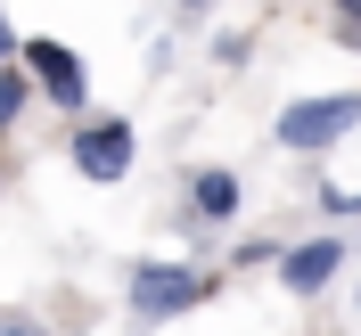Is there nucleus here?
<instances>
[{"instance_id": "7ed1b4c3", "label": "nucleus", "mask_w": 361, "mask_h": 336, "mask_svg": "<svg viewBox=\"0 0 361 336\" xmlns=\"http://www.w3.org/2000/svg\"><path fill=\"white\" fill-rule=\"evenodd\" d=\"M74 173L82 180H123L132 173V123H123V115L82 123V132H74Z\"/></svg>"}, {"instance_id": "9d476101", "label": "nucleus", "mask_w": 361, "mask_h": 336, "mask_svg": "<svg viewBox=\"0 0 361 336\" xmlns=\"http://www.w3.org/2000/svg\"><path fill=\"white\" fill-rule=\"evenodd\" d=\"M0 336H33V328H0Z\"/></svg>"}, {"instance_id": "39448f33", "label": "nucleus", "mask_w": 361, "mask_h": 336, "mask_svg": "<svg viewBox=\"0 0 361 336\" xmlns=\"http://www.w3.org/2000/svg\"><path fill=\"white\" fill-rule=\"evenodd\" d=\"M337 263H345V247H337V238H312V247H295L288 263H279V279H288L295 295H320L329 279H337Z\"/></svg>"}, {"instance_id": "423d86ee", "label": "nucleus", "mask_w": 361, "mask_h": 336, "mask_svg": "<svg viewBox=\"0 0 361 336\" xmlns=\"http://www.w3.org/2000/svg\"><path fill=\"white\" fill-rule=\"evenodd\" d=\"M189 197H197L205 222H230V213H238V173H197V189H189Z\"/></svg>"}, {"instance_id": "f03ea898", "label": "nucleus", "mask_w": 361, "mask_h": 336, "mask_svg": "<svg viewBox=\"0 0 361 336\" xmlns=\"http://www.w3.org/2000/svg\"><path fill=\"white\" fill-rule=\"evenodd\" d=\"M205 295H214L205 270H180V263H140L132 270V312L140 320H173V312H189V304H205Z\"/></svg>"}, {"instance_id": "20e7f679", "label": "nucleus", "mask_w": 361, "mask_h": 336, "mask_svg": "<svg viewBox=\"0 0 361 336\" xmlns=\"http://www.w3.org/2000/svg\"><path fill=\"white\" fill-rule=\"evenodd\" d=\"M17 58H25V66H33V82H42L49 90V99H58V107H82V99H90V82H82V58H74V49L66 42H25L17 49Z\"/></svg>"}, {"instance_id": "9b49d317", "label": "nucleus", "mask_w": 361, "mask_h": 336, "mask_svg": "<svg viewBox=\"0 0 361 336\" xmlns=\"http://www.w3.org/2000/svg\"><path fill=\"white\" fill-rule=\"evenodd\" d=\"M180 8H205V0H180Z\"/></svg>"}, {"instance_id": "f257e3e1", "label": "nucleus", "mask_w": 361, "mask_h": 336, "mask_svg": "<svg viewBox=\"0 0 361 336\" xmlns=\"http://www.w3.org/2000/svg\"><path fill=\"white\" fill-rule=\"evenodd\" d=\"M361 123V90H337V99H295V107H279V148H295V156H320V148H337L345 132Z\"/></svg>"}, {"instance_id": "6e6552de", "label": "nucleus", "mask_w": 361, "mask_h": 336, "mask_svg": "<svg viewBox=\"0 0 361 336\" xmlns=\"http://www.w3.org/2000/svg\"><path fill=\"white\" fill-rule=\"evenodd\" d=\"M337 17H345V33L361 42V0H337Z\"/></svg>"}, {"instance_id": "0eeeda50", "label": "nucleus", "mask_w": 361, "mask_h": 336, "mask_svg": "<svg viewBox=\"0 0 361 336\" xmlns=\"http://www.w3.org/2000/svg\"><path fill=\"white\" fill-rule=\"evenodd\" d=\"M17 115H25V74H17V66H0V132H8Z\"/></svg>"}, {"instance_id": "1a4fd4ad", "label": "nucleus", "mask_w": 361, "mask_h": 336, "mask_svg": "<svg viewBox=\"0 0 361 336\" xmlns=\"http://www.w3.org/2000/svg\"><path fill=\"white\" fill-rule=\"evenodd\" d=\"M8 58H17V33H8V17H0V66H8Z\"/></svg>"}]
</instances>
